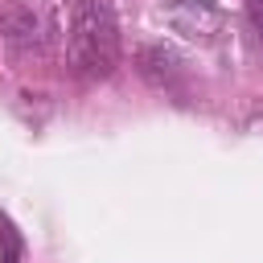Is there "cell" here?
I'll return each mask as SVG.
<instances>
[{
  "label": "cell",
  "mask_w": 263,
  "mask_h": 263,
  "mask_svg": "<svg viewBox=\"0 0 263 263\" xmlns=\"http://www.w3.org/2000/svg\"><path fill=\"white\" fill-rule=\"evenodd\" d=\"M66 62L78 78H107L119 66V29L107 0H74Z\"/></svg>",
  "instance_id": "1"
},
{
  "label": "cell",
  "mask_w": 263,
  "mask_h": 263,
  "mask_svg": "<svg viewBox=\"0 0 263 263\" xmlns=\"http://www.w3.org/2000/svg\"><path fill=\"white\" fill-rule=\"evenodd\" d=\"M0 33L8 41L12 53L21 58H33L45 49L49 41V29H45V16L33 0H0Z\"/></svg>",
  "instance_id": "2"
},
{
  "label": "cell",
  "mask_w": 263,
  "mask_h": 263,
  "mask_svg": "<svg viewBox=\"0 0 263 263\" xmlns=\"http://www.w3.org/2000/svg\"><path fill=\"white\" fill-rule=\"evenodd\" d=\"M136 62H140L144 82H152L156 90H173V95L185 90V66H181V58H177L173 49H164V45H144V49L136 53Z\"/></svg>",
  "instance_id": "3"
},
{
  "label": "cell",
  "mask_w": 263,
  "mask_h": 263,
  "mask_svg": "<svg viewBox=\"0 0 263 263\" xmlns=\"http://www.w3.org/2000/svg\"><path fill=\"white\" fill-rule=\"evenodd\" d=\"M168 21L177 33H185L189 41H210L218 33V8L210 0H177L168 8Z\"/></svg>",
  "instance_id": "4"
},
{
  "label": "cell",
  "mask_w": 263,
  "mask_h": 263,
  "mask_svg": "<svg viewBox=\"0 0 263 263\" xmlns=\"http://www.w3.org/2000/svg\"><path fill=\"white\" fill-rule=\"evenodd\" d=\"M0 263H25V238L8 214H0Z\"/></svg>",
  "instance_id": "5"
},
{
  "label": "cell",
  "mask_w": 263,
  "mask_h": 263,
  "mask_svg": "<svg viewBox=\"0 0 263 263\" xmlns=\"http://www.w3.org/2000/svg\"><path fill=\"white\" fill-rule=\"evenodd\" d=\"M247 16H251V25L263 33V0H247Z\"/></svg>",
  "instance_id": "6"
}]
</instances>
